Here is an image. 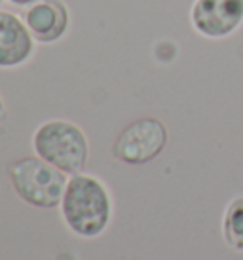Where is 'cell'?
Masks as SVG:
<instances>
[{
    "mask_svg": "<svg viewBox=\"0 0 243 260\" xmlns=\"http://www.w3.org/2000/svg\"><path fill=\"white\" fill-rule=\"evenodd\" d=\"M61 205L69 228L84 238L99 236L110 220V196L103 182L89 175L72 177Z\"/></svg>",
    "mask_w": 243,
    "mask_h": 260,
    "instance_id": "obj_1",
    "label": "cell"
},
{
    "mask_svg": "<svg viewBox=\"0 0 243 260\" xmlns=\"http://www.w3.org/2000/svg\"><path fill=\"white\" fill-rule=\"evenodd\" d=\"M10 181L23 202L35 207L50 209L63 202L67 190V177L61 169L46 159L23 158L10 167Z\"/></svg>",
    "mask_w": 243,
    "mask_h": 260,
    "instance_id": "obj_2",
    "label": "cell"
},
{
    "mask_svg": "<svg viewBox=\"0 0 243 260\" xmlns=\"http://www.w3.org/2000/svg\"><path fill=\"white\" fill-rule=\"evenodd\" d=\"M35 150L63 173H80L87 159V141L78 125L67 120L42 123L35 133Z\"/></svg>",
    "mask_w": 243,
    "mask_h": 260,
    "instance_id": "obj_3",
    "label": "cell"
},
{
    "mask_svg": "<svg viewBox=\"0 0 243 260\" xmlns=\"http://www.w3.org/2000/svg\"><path fill=\"white\" fill-rule=\"evenodd\" d=\"M167 143V129L156 118H141L129 123L114 143V156L124 164L141 166L154 159Z\"/></svg>",
    "mask_w": 243,
    "mask_h": 260,
    "instance_id": "obj_4",
    "label": "cell"
},
{
    "mask_svg": "<svg viewBox=\"0 0 243 260\" xmlns=\"http://www.w3.org/2000/svg\"><path fill=\"white\" fill-rule=\"evenodd\" d=\"M190 21L201 37L226 38L243 25V0H194Z\"/></svg>",
    "mask_w": 243,
    "mask_h": 260,
    "instance_id": "obj_5",
    "label": "cell"
},
{
    "mask_svg": "<svg viewBox=\"0 0 243 260\" xmlns=\"http://www.w3.org/2000/svg\"><path fill=\"white\" fill-rule=\"evenodd\" d=\"M25 21L38 42H55L69 27V12L61 0H36L27 10Z\"/></svg>",
    "mask_w": 243,
    "mask_h": 260,
    "instance_id": "obj_6",
    "label": "cell"
},
{
    "mask_svg": "<svg viewBox=\"0 0 243 260\" xmlns=\"http://www.w3.org/2000/svg\"><path fill=\"white\" fill-rule=\"evenodd\" d=\"M29 27L15 15L0 12V67L25 63L35 50Z\"/></svg>",
    "mask_w": 243,
    "mask_h": 260,
    "instance_id": "obj_7",
    "label": "cell"
},
{
    "mask_svg": "<svg viewBox=\"0 0 243 260\" xmlns=\"http://www.w3.org/2000/svg\"><path fill=\"white\" fill-rule=\"evenodd\" d=\"M224 236L234 249H243V198L230 203L224 217Z\"/></svg>",
    "mask_w": 243,
    "mask_h": 260,
    "instance_id": "obj_8",
    "label": "cell"
},
{
    "mask_svg": "<svg viewBox=\"0 0 243 260\" xmlns=\"http://www.w3.org/2000/svg\"><path fill=\"white\" fill-rule=\"evenodd\" d=\"M15 6H29V4H35L36 0H10Z\"/></svg>",
    "mask_w": 243,
    "mask_h": 260,
    "instance_id": "obj_9",
    "label": "cell"
},
{
    "mask_svg": "<svg viewBox=\"0 0 243 260\" xmlns=\"http://www.w3.org/2000/svg\"><path fill=\"white\" fill-rule=\"evenodd\" d=\"M2 116H4V103L0 99V120H2Z\"/></svg>",
    "mask_w": 243,
    "mask_h": 260,
    "instance_id": "obj_10",
    "label": "cell"
},
{
    "mask_svg": "<svg viewBox=\"0 0 243 260\" xmlns=\"http://www.w3.org/2000/svg\"><path fill=\"white\" fill-rule=\"evenodd\" d=\"M0 2H2V0H0Z\"/></svg>",
    "mask_w": 243,
    "mask_h": 260,
    "instance_id": "obj_11",
    "label": "cell"
}]
</instances>
